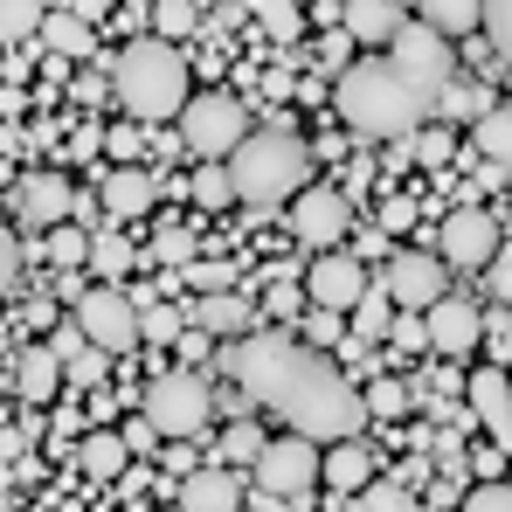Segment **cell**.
Wrapping results in <instances>:
<instances>
[{
	"instance_id": "8d00e7d4",
	"label": "cell",
	"mask_w": 512,
	"mask_h": 512,
	"mask_svg": "<svg viewBox=\"0 0 512 512\" xmlns=\"http://www.w3.org/2000/svg\"><path fill=\"white\" fill-rule=\"evenodd\" d=\"M360 402H367V416H388V423L409 416V388H402V381H367Z\"/></svg>"
},
{
	"instance_id": "7dc6e473",
	"label": "cell",
	"mask_w": 512,
	"mask_h": 512,
	"mask_svg": "<svg viewBox=\"0 0 512 512\" xmlns=\"http://www.w3.org/2000/svg\"><path fill=\"white\" fill-rule=\"evenodd\" d=\"M388 340L409 346V353H423V346H429V326H416V319H395V326H388Z\"/></svg>"
},
{
	"instance_id": "ba28073f",
	"label": "cell",
	"mask_w": 512,
	"mask_h": 512,
	"mask_svg": "<svg viewBox=\"0 0 512 512\" xmlns=\"http://www.w3.org/2000/svg\"><path fill=\"white\" fill-rule=\"evenodd\" d=\"M388 63L409 77L416 90H436L457 77V56H450V35H436L429 21H395V35H388Z\"/></svg>"
},
{
	"instance_id": "7c38bea8",
	"label": "cell",
	"mask_w": 512,
	"mask_h": 512,
	"mask_svg": "<svg viewBox=\"0 0 512 512\" xmlns=\"http://www.w3.org/2000/svg\"><path fill=\"white\" fill-rule=\"evenodd\" d=\"M492 250H499V222H492L485 208H450V215H443V263L485 270Z\"/></svg>"
},
{
	"instance_id": "3957f363",
	"label": "cell",
	"mask_w": 512,
	"mask_h": 512,
	"mask_svg": "<svg viewBox=\"0 0 512 512\" xmlns=\"http://www.w3.org/2000/svg\"><path fill=\"white\" fill-rule=\"evenodd\" d=\"M111 84H118V111L139 118V125H167V118H180V104L194 97L187 56H180V42H167V35L125 42L118 63H111Z\"/></svg>"
},
{
	"instance_id": "ffe728a7",
	"label": "cell",
	"mask_w": 512,
	"mask_h": 512,
	"mask_svg": "<svg viewBox=\"0 0 512 512\" xmlns=\"http://www.w3.org/2000/svg\"><path fill=\"white\" fill-rule=\"evenodd\" d=\"M367 478H374V450L360 436H340V443L319 450V485H333V499H353Z\"/></svg>"
},
{
	"instance_id": "6da1fadb",
	"label": "cell",
	"mask_w": 512,
	"mask_h": 512,
	"mask_svg": "<svg viewBox=\"0 0 512 512\" xmlns=\"http://www.w3.org/2000/svg\"><path fill=\"white\" fill-rule=\"evenodd\" d=\"M222 367L243 381V395L277 409L291 429H305L312 443H340L367 429V402L360 388L333 367L326 346L284 340V333H236L222 346Z\"/></svg>"
},
{
	"instance_id": "e575fe53",
	"label": "cell",
	"mask_w": 512,
	"mask_h": 512,
	"mask_svg": "<svg viewBox=\"0 0 512 512\" xmlns=\"http://www.w3.org/2000/svg\"><path fill=\"white\" fill-rule=\"evenodd\" d=\"M194 201H201V208H229V201H236V180H229L222 160H201V173H194Z\"/></svg>"
},
{
	"instance_id": "44dd1931",
	"label": "cell",
	"mask_w": 512,
	"mask_h": 512,
	"mask_svg": "<svg viewBox=\"0 0 512 512\" xmlns=\"http://www.w3.org/2000/svg\"><path fill=\"white\" fill-rule=\"evenodd\" d=\"M395 21H402L395 0H346V7H340V28L353 35V49H388Z\"/></svg>"
},
{
	"instance_id": "1f68e13d",
	"label": "cell",
	"mask_w": 512,
	"mask_h": 512,
	"mask_svg": "<svg viewBox=\"0 0 512 512\" xmlns=\"http://www.w3.org/2000/svg\"><path fill=\"white\" fill-rule=\"evenodd\" d=\"M194 28H201V0H153V35L180 42V35H194Z\"/></svg>"
},
{
	"instance_id": "2e32d148",
	"label": "cell",
	"mask_w": 512,
	"mask_h": 512,
	"mask_svg": "<svg viewBox=\"0 0 512 512\" xmlns=\"http://www.w3.org/2000/svg\"><path fill=\"white\" fill-rule=\"evenodd\" d=\"M77 471H84L90 485H118V478L132 471V443H125V429L97 423L90 436H77Z\"/></svg>"
},
{
	"instance_id": "816d5d0a",
	"label": "cell",
	"mask_w": 512,
	"mask_h": 512,
	"mask_svg": "<svg viewBox=\"0 0 512 512\" xmlns=\"http://www.w3.org/2000/svg\"><path fill=\"white\" fill-rule=\"evenodd\" d=\"M381 222H388V229H409V222H416V208H409V201H388V215H381Z\"/></svg>"
},
{
	"instance_id": "60d3db41",
	"label": "cell",
	"mask_w": 512,
	"mask_h": 512,
	"mask_svg": "<svg viewBox=\"0 0 512 512\" xmlns=\"http://www.w3.org/2000/svg\"><path fill=\"white\" fill-rule=\"evenodd\" d=\"M153 250H160V263H173V270H180V263L194 256V229H180V222H160V243H153Z\"/></svg>"
},
{
	"instance_id": "d6a6232c",
	"label": "cell",
	"mask_w": 512,
	"mask_h": 512,
	"mask_svg": "<svg viewBox=\"0 0 512 512\" xmlns=\"http://www.w3.org/2000/svg\"><path fill=\"white\" fill-rule=\"evenodd\" d=\"M256 21H263L277 42H298V35H305V7H298V0H256Z\"/></svg>"
},
{
	"instance_id": "7bdbcfd3",
	"label": "cell",
	"mask_w": 512,
	"mask_h": 512,
	"mask_svg": "<svg viewBox=\"0 0 512 512\" xmlns=\"http://www.w3.org/2000/svg\"><path fill=\"white\" fill-rule=\"evenodd\" d=\"M485 277H492V298H499V305H512V243H499V250H492Z\"/></svg>"
},
{
	"instance_id": "4fadbf2b",
	"label": "cell",
	"mask_w": 512,
	"mask_h": 512,
	"mask_svg": "<svg viewBox=\"0 0 512 512\" xmlns=\"http://www.w3.org/2000/svg\"><path fill=\"white\" fill-rule=\"evenodd\" d=\"M381 291L395 298V312H423V305H436V298H443V256H423V250L395 256L388 277H381Z\"/></svg>"
},
{
	"instance_id": "9c48e42d",
	"label": "cell",
	"mask_w": 512,
	"mask_h": 512,
	"mask_svg": "<svg viewBox=\"0 0 512 512\" xmlns=\"http://www.w3.org/2000/svg\"><path fill=\"white\" fill-rule=\"evenodd\" d=\"M77 326L90 346H104L118 360L139 346V305L125 298V284H90V291H77Z\"/></svg>"
},
{
	"instance_id": "5b68a950",
	"label": "cell",
	"mask_w": 512,
	"mask_h": 512,
	"mask_svg": "<svg viewBox=\"0 0 512 512\" xmlns=\"http://www.w3.org/2000/svg\"><path fill=\"white\" fill-rule=\"evenodd\" d=\"M319 450L326 443H312L305 429H291V436H263V450H256V492H243V506H305L312 499V485H319Z\"/></svg>"
},
{
	"instance_id": "bcb514c9",
	"label": "cell",
	"mask_w": 512,
	"mask_h": 512,
	"mask_svg": "<svg viewBox=\"0 0 512 512\" xmlns=\"http://www.w3.org/2000/svg\"><path fill=\"white\" fill-rule=\"evenodd\" d=\"M409 139H416V160L423 167H443L450 160V132H409Z\"/></svg>"
},
{
	"instance_id": "8992f818",
	"label": "cell",
	"mask_w": 512,
	"mask_h": 512,
	"mask_svg": "<svg viewBox=\"0 0 512 512\" xmlns=\"http://www.w3.org/2000/svg\"><path fill=\"white\" fill-rule=\"evenodd\" d=\"M243 132H250V104L229 97V90H194L180 104V146L194 160H229Z\"/></svg>"
},
{
	"instance_id": "cb8c5ba5",
	"label": "cell",
	"mask_w": 512,
	"mask_h": 512,
	"mask_svg": "<svg viewBox=\"0 0 512 512\" xmlns=\"http://www.w3.org/2000/svg\"><path fill=\"white\" fill-rule=\"evenodd\" d=\"M84 270H97V284H125V277L139 270V256H132V243L118 236V222H111L104 236H90V256H84Z\"/></svg>"
},
{
	"instance_id": "277c9868",
	"label": "cell",
	"mask_w": 512,
	"mask_h": 512,
	"mask_svg": "<svg viewBox=\"0 0 512 512\" xmlns=\"http://www.w3.org/2000/svg\"><path fill=\"white\" fill-rule=\"evenodd\" d=\"M229 180H236V201L277 208V201H291L312 180V146L298 132H277V125L270 132H243L236 153H229Z\"/></svg>"
},
{
	"instance_id": "f907efd6",
	"label": "cell",
	"mask_w": 512,
	"mask_h": 512,
	"mask_svg": "<svg viewBox=\"0 0 512 512\" xmlns=\"http://www.w3.org/2000/svg\"><path fill=\"white\" fill-rule=\"evenodd\" d=\"M125 443H132V457H139V450H153V443H160V429L139 416V423H125Z\"/></svg>"
},
{
	"instance_id": "d4e9b609",
	"label": "cell",
	"mask_w": 512,
	"mask_h": 512,
	"mask_svg": "<svg viewBox=\"0 0 512 512\" xmlns=\"http://www.w3.org/2000/svg\"><path fill=\"white\" fill-rule=\"evenodd\" d=\"M471 146H478L485 160L512 167V104H485V111L471 118Z\"/></svg>"
},
{
	"instance_id": "83f0119b",
	"label": "cell",
	"mask_w": 512,
	"mask_h": 512,
	"mask_svg": "<svg viewBox=\"0 0 512 512\" xmlns=\"http://www.w3.org/2000/svg\"><path fill=\"white\" fill-rule=\"evenodd\" d=\"M388 326H395V298L367 284V291L353 298V333H360V340H388Z\"/></svg>"
},
{
	"instance_id": "f35d334b",
	"label": "cell",
	"mask_w": 512,
	"mask_h": 512,
	"mask_svg": "<svg viewBox=\"0 0 512 512\" xmlns=\"http://www.w3.org/2000/svg\"><path fill=\"white\" fill-rule=\"evenodd\" d=\"M485 35H492V49L512 63V0H485V21H478Z\"/></svg>"
},
{
	"instance_id": "7402d4cb",
	"label": "cell",
	"mask_w": 512,
	"mask_h": 512,
	"mask_svg": "<svg viewBox=\"0 0 512 512\" xmlns=\"http://www.w3.org/2000/svg\"><path fill=\"white\" fill-rule=\"evenodd\" d=\"M14 388H21V402H56V388H63V353H56V346H28L21 367H14Z\"/></svg>"
},
{
	"instance_id": "4dcf8cb0",
	"label": "cell",
	"mask_w": 512,
	"mask_h": 512,
	"mask_svg": "<svg viewBox=\"0 0 512 512\" xmlns=\"http://www.w3.org/2000/svg\"><path fill=\"white\" fill-rule=\"evenodd\" d=\"M485 104H492L485 90H471V84H457V77H450V84L429 97V118H443V125H450V118H478Z\"/></svg>"
},
{
	"instance_id": "f6af8a7d",
	"label": "cell",
	"mask_w": 512,
	"mask_h": 512,
	"mask_svg": "<svg viewBox=\"0 0 512 512\" xmlns=\"http://www.w3.org/2000/svg\"><path fill=\"white\" fill-rule=\"evenodd\" d=\"M139 340H180V319H173L167 305L160 312H139Z\"/></svg>"
},
{
	"instance_id": "681fc988",
	"label": "cell",
	"mask_w": 512,
	"mask_h": 512,
	"mask_svg": "<svg viewBox=\"0 0 512 512\" xmlns=\"http://www.w3.org/2000/svg\"><path fill=\"white\" fill-rule=\"evenodd\" d=\"M111 160H139V118L111 132Z\"/></svg>"
},
{
	"instance_id": "c3c4849f",
	"label": "cell",
	"mask_w": 512,
	"mask_h": 512,
	"mask_svg": "<svg viewBox=\"0 0 512 512\" xmlns=\"http://www.w3.org/2000/svg\"><path fill=\"white\" fill-rule=\"evenodd\" d=\"M319 63H326V77H340L346 63H353V35H333V42H326V56H319Z\"/></svg>"
},
{
	"instance_id": "7a4b0ae2",
	"label": "cell",
	"mask_w": 512,
	"mask_h": 512,
	"mask_svg": "<svg viewBox=\"0 0 512 512\" xmlns=\"http://www.w3.org/2000/svg\"><path fill=\"white\" fill-rule=\"evenodd\" d=\"M340 118L360 139H409L429 125V90H416L388 56H360L340 70Z\"/></svg>"
},
{
	"instance_id": "ab89813d",
	"label": "cell",
	"mask_w": 512,
	"mask_h": 512,
	"mask_svg": "<svg viewBox=\"0 0 512 512\" xmlns=\"http://www.w3.org/2000/svg\"><path fill=\"white\" fill-rule=\"evenodd\" d=\"M471 512H512V485H499V478H485V485H471V492H457Z\"/></svg>"
},
{
	"instance_id": "52a82bcc",
	"label": "cell",
	"mask_w": 512,
	"mask_h": 512,
	"mask_svg": "<svg viewBox=\"0 0 512 512\" xmlns=\"http://www.w3.org/2000/svg\"><path fill=\"white\" fill-rule=\"evenodd\" d=\"M139 416L160 429V443H167V436H201L208 416H215V395H208V381H201V374H153V381H146Z\"/></svg>"
},
{
	"instance_id": "f5cc1de1",
	"label": "cell",
	"mask_w": 512,
	"mask_h": 512,
	"mask_svg": "<svg viewBox=\"0 0 512 512\" xmlns=\"http://www.w3.org/2000/svg\"><path fill=\"white\" fill-rule=\"evenodd\" d=\"M506 471V450H478V478H499Z\"/></svg>"
},
{
	"instance_id": "4316f807",
	"label": "cell",
	"mask_w": 512,
	"mask_h": 512,
	"mask_svg": "<svg viewBox=\"0 0 512 512\" xmlns=\"http://www.w3.org/2000/svg\"><path fill=\"white\" fill-rule=\"evenodd\" d=\"M416 21H429L436 35H471L485 21V0H416Z\"/></svg>"
},
{
	"instance_id": "d590c367",
	"label": "cell",
	"mask_w": 512,
	"mask_h": 512,
	"mask_svg": "<svg viewBox=\"0 0 512 512\" xmlns=\"http://www.w3.org/2000/svg\"><path fill=\"white\" fill-rule=\"evenodd\" d=\"M42 28V0H0V42H28Z\"/></svg>"
},
{
	"instance_id": "d6986e66",
	"label": "cell",
	"mask_w": 512,
	"mask_h": 512,
	"mask_svg": "<svg viewBox=\"0 0 512 512\" xmlns=\"http://www.w3.org/2000/svg\"><path fill=\"white\" fill-rule=\"evenodd\" d=\"M464 395H471V416L499 436V450H512V381L499 367H478L471 381H464Z\"/></svg>"
},
{
	"instance_id": "9a60e30c",
	"label": "cell",
	"mask_w": 512,
	"mask_h": 512,
	"mask_svg": "<svg viewBox=\"0 0 512 512\" xmlns=\"http://www.w3.org/2000/svg\"><path fill=\"white\" fill-rule=\"evenodd\" d=\"M429 319V346H436V353H471V346L485 340V312H478V305H464V298H450V291H443V298H436V305H423Z\"/></svg>"
},
{
	"instance_id": "74e56055",
	"label": "cell",
	"mask_w": 512,
	"mask_h": 512,
	"mask_svg": "<svg viewBox=\"0 0 512 512\" xmlns=\"http://www.w3.org/2000/svg\"><path fill=\"white\" fill-rule=\"evenodd\" d=\"M180 277H187L194 291H229V284H236V270H229V263H208V256H187Z\"/></svg>"
},
{
	"instance_id": "e0dca14e",
	"label": "cell",
	"mask_w": 512,
	"mask_h": 512,
	"mask_svg": "<svg viewBox=\"0 0 512 512\" xmlns=\"http://www.w3.org/2000/svg\"><path fill=\"white\" fill-rule=\"evenodd\" d=\"M70 208H77L70 180H63V173H49V167L28 173V180H21V194H14V215H21L28 229H49V222H63Z\"/></svg>"
},
{
	"instance_id": "f1b7e54d",
	"label": "cell",
	"mask_w": 512,
	"mask_h": 512,
	"mask_svg": "<svg viewBox=\"0 0 512 512\" xmlns=\"http://www.w3.org/2000/svg\"><path fill=\"white\" fill-rule=\"evenodd\" d=\"M42 236H49V263H56V270H84V256H90V229H77V222L63 215V222H49Z\"/></svg>"
},
{
	"instance_id": "836d02e7",
	"label": "cell",
	"mask_w": 512,
	"mask_h": 512,
	"mask_svg": "<svg viewBox=\"0 0 512 512\" xmlns=\"http://www.w3.org/2000/svg\"><path fill=\"white\" fill-rule=\"evenodd\" d=\"M256 450H263V429L256 423H229L222 443H215V464H256Z\"/></svg>"
},
{
	"instance_id": "8fae6325",
	"label": "cell",
	"mask_w": 512,
	"mask_h": 512,
	"mask_svg": "<svg viewBox=\"0 0 512 512\" xmlns=\"http://www.w3.org/2000/svg\"><path fill=\"white\" fill-rule=\"evenodd\" d=\"M367 284H374V277H367L340 243H333V250H319V256H312V270H305V298H312V305H326V312H353V298H360Z\"/></svg>"
},
{
	"instance_id": "5bb4252c",
	"label": "cell",
	"mask_w": 512,
	"mask_h": 512,
	"mask_svg": "<svg viewBox=\"0 0 512 512\" xmlns=\"http://www.w3.org/2000/svg\"><path fill=\"white\" fill-rule=\"evenodd\" d=\"M173 506H187V512H236L243 506V485H236L229 464H194V471H180Z\"/></svg>"
},
{
	"instance_id": "603a6c76",
	"label": "cell",
	"mask_w": 512,
	"mask_h": 512,
	"mask_svg": "<svg viewBox=\"0 0 512 512\" xmlns=\"http://www.w3.org/2000/svg\"><path fill=\"white\" fill-rule=\"evenodd\" d=\"M194 326H208L215 340H236V333L250 326V298H236V291H201V305H194Z\"/></svg>"
},
{
	"instance_id": "484cf974",
	"label": "cell",
	"mask_w": 512,
	"mask_h": 512,
	"mask_svg": "<svg viewBox=\"0 0 512 512\" xmlns=\"http://www.w3.org/2000/svg\"><path fill=\"white\" fill-rule=\"evenodd\" d=\"M35 35L49 42V56H70V63H84L90 49H97L84 14H42V28H35Z\"/></svg>"
},
{
	"instance_id": "30bf717a",
	"label": "cell",
	"mask_w": 512,
	"mask_h": 512,
	"mask_svg": "<svg viewBox=\"0 0 512 512\" xmlns=\"http://www.w3.org/2000/svg\"><path fill=\"white\" fill-rule=\"evenodd\" d=\"M346 222H353V208H346V194L340 187H298L291 194V236L305 243V250H333L346 236Z\"/></svg>"
},
{
	"instance_id": "f546056e",
	"label": "cell",
	"mask_w": 512,
	"mask_h": 512,
	"mask_svg": "<svg viewBox=\"0 0 512 512\" xmlns=\"http://www.w3.org/2000/svg\"><path fill=\"white\" fill-rule=\"evenodd\" d=\"M104 367H111V353H104V346H90V340H77L70 353H63V388H97V381H104Z\"/></svg>"
},
{
	"instance_id": "b9f144b4",
	"label": "cell",
	"mask_w": 512,
	"mask_h": 512,
	"mask_svg": "<svg viewBox=\"0 0 512 512\" xmlns=\"http://www.w3.org/2000/svg\"><path fill=\"white\" fill-rule=\"evenodd\" d=\"M340 319H346V312H326V305H312V312L298 319V326H305V346H333V340H340Z\"/></svg>"
},
{
	"instance_id": "ee69618b",
	"label": "cell",
	"mask_w": 512,
	"mask_h": 512,
	"mask_svg": "<svg viewBox=\"0 0 512 512\" xmlns=\"http://www.w3.org/2000/svg\"><path fill=\"white\" fill-rule=\"evenodd\" d=\"M14 270H21V243H14V229L0 222V298L14 291Z\"/></svg>"
},
{
	"instance_id": "ac0fdd59",
	"label": "cell",
	"mask_w": 512,
	"mask_h": 512,
	"mask_svg": "<svg viewBox=\"0 0 512 512\" xmlns=\"http://www.w3.org/2000/svg\"><path fill=\"white\" fill-rule=\"evenodd\" d=\"M153 201H160V187H153V173H146V167H111V173H104L97 208H104L111 222H139V215H153Z\"/></svg>"
}]
</instances>
